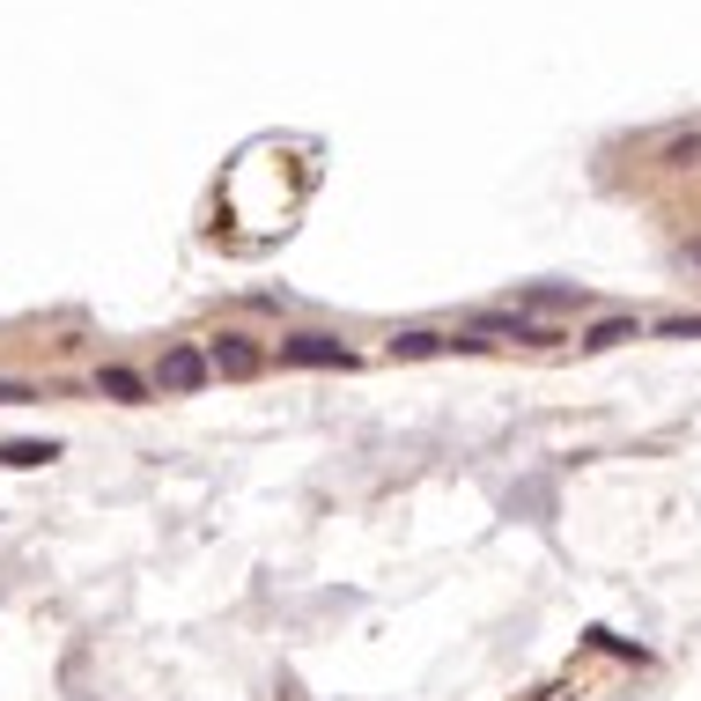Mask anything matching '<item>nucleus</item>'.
Returning a JSON list of instances; mask_svg holds the SVG:
<instances>
[{
  "instance_id": "obj_1",
  "label": "nucleus",
  "mask_w": 701,
  "mask_h": 701,
  "mask_svg": "<svg viewBox=\"0 0 701 701\" xmlns=\"http://www.w3.org/2000/svg\"><path fill=\"white\" fill-rule=\"evenodd\" d=\"M281 363H295V369H347L355 347H347V339H325V333H295V339H281Z\"/></svg>"
},
{
  "instance_id": "obj_2",
  "label": "nucleus",
  "mask_w": 701,
  "mask_h": 701,
  "mask_svg": "<svg viewBox=\"0 0 701 701\" xmlns=\"http://www.w3.org/2000/svg\"><path fill=\"white\" fill-rule=\"evenodd\" d=\"M207 355H199V347H163V391H199L207 385Z\"/></svg>"
},
{
  "instance_id": "obj_3",
  "label": "nucleus",
  "mask_w": 701,
  "mask_h": 701,
  "mask_svg": "<svg viewBox=\"0 0 701 701\" xmlns=\"http://www.w3.org/2000/svg\"><path fill=\"white\" fill-rule=\"evenodd\" d=\"M207 363H215L222 377H251V369H259V347H251V339H237V333H222L215 347H207Z\"/></svg>"
},
{
  "instance_id": "obj_4",
  "label": "nucleus",
  "mask_w": 701,
  "mask_h": 701,
  "mask_svg": "<svg viewBox=\"0 0 701 701\" xmlns=\"http://www.w3.org/2000/svg\"><path fill=\"white\" fill-rule=\"evenodd\" d=\"M473 333H503V339H554V333H539L532 317H517V311H473Z\"/></svg>"
},
{
  "instance_id": "obj_5",
  "label": "nucleus",
  "mask_w": 701,
  "mask_h": 701,
  "mask_svg": "<svg viewBox=\"0 0 701 701\" xmlns=\"http://www.w3.org/2000/svg\"><path fill=\"white\" fill-rule=\"evenodd\" d=\"M621 339H643V317H598L583 333V347H621Z\"/></svg>"
},
{
  "instance_id": "obj_6",
  "label": "nucleus",
  "mask_w": 701,
  "mask_h": 701,
  "mask_svg": "<svg viewBox=\"0 0 701 701\" xmlns=\"http://www.w3.org/2000/svg\"><path fill=\"white\" fill-rule=\"evenodd\" d=\"M443 347H459V339H443V333H399V339H391L399 363H421V355H443Z\"/></svg>"
},
{
  "instance_id": "obj_7",
  "label": "nucleus",
  "mask_w": 701,
  "mask_h": 701,
  "mask_svg": "<svg viewBox=\"0 0 701 701\" xmlns=\"http://www.w3.org/2000/svg\"><path fill=\"white\" fill-rule=\"evenodd\" d=\"M45 459H60L52 443H0V465H45Z\"/></svg>"
},
{
  "instance_id": "obj_8",
  "label": "nucleus",
  "mask_w": 701,
  "mask_h": 701,
  "mask_svg": "<svg viewBox=\"0 0 701 701\" xmlns=\"http://www.w3.org/2000/svg\"><path fill=\"white\" fill-rule=\"evenodd\" d=\"M104 399H126V407H133V399H141V377H133V369H104Z\"/></svg>"
},
{
  "instance_id": "obj_9",
  "label": "nucleus",
  "mask_w": 701,
  "mask_h": 701,
  "mask_svg": "<svg viewBox=\"0 0 701 701\" xmlns=\"http://www.w3.org/2000/svg\"><path fill=\"white\" fill-rule=\"evenodd\" d=\"M525 303H532V311H561V303H583L576 289H554V281H547V289H525Z\"/></svg>"
},
{
  "instance_id": "obj_10",
  "label": "nucleus",
  "mask_w": 701,
  "mask_h": 701,
  "mask_svg": "<svg viewBox=\"0 0 701 701\" xmlns=\"http://www.w3.org/2000/svg\"><path fill=\"white\" fill-rule=\"evenodd\" d=\"M657 333H672V339H701V317H665Z\"/></svg>"
},
{
  "instance_id": "obj_11",
  "label": "nucleus",
  "mask_w": 701,
  "mask_h": 701,
  "mask_svg": "<svg viewBox=\"0 0 701 701\" xmlns=\"http://www.w3.org/2000/svg\"><path fill=\"white\" fill-rule=\"evenodd\" d=\"M665 163H701V133H694V141H672V148H665Z\"/></svg>"
},
{
  "instance_id": "obj_12",
  "label": "nucleus",
  "mask_w": 701,
  "mask_h": 701,
  "mask_svg": "<svg viewBox=\"0 0 701 701\" xmlns=\"http://www.w3.org/2000/svg\"><path fill=\"white\" fill-rule=\"evenodd\" d=\"M679 267H687V273H701V237H694V244H679Z\"/></svg>"
}]
</instances>
